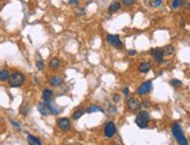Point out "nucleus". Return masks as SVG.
Segmentation results:
<instances>
[{
  "mask_svg": "<svg viewBox=\"0 0 190 145\" xmlns=\"http://www.w3.org/2000/svg\"><path fill=\"white\" fill-rule=\"evenodd\" d=\"M26 82V76L21 71H14L12 73L7 80V83L11 88H20Z\"/></svg>",
  "mask_w": 190,
  "mask_h": 145,
  "instance_id": "f257e3e1",
  "label": "nucleus"
},
{
  "mask_svg": "<svg viewBox=\"0 0 190 145\" xmlns=\"http://www.w3.org/2000/svg\"><path fill=\"white\" fill-rule=\"evenodd\" d=\"M172 133H173L174 138L176 139L177 144H180V145L189 144L188 139H187L185 136H184V132H183V130H182V128H181V125H180V123L175 122L172 124Z\"/></svg>",
  "mask_w": 190,
  "mask_h": 145,
  "instance_id": "f03ea898",
  "label": "nucleus"
},
{
  "mask_svg": "<svg viewBox=\"0 0 190 145\" xmlns=\"http://www.w3.org/2000/svg\"><path fill=\"white\" fill-rule=\"evenodd\" d=\"M151 122V115L147 110H140L135 116V124L140 129H147Z\"/></svg>",
  "mask_w": 190,
  "mask_h": 145,
  "instance_id": "7ed1b4c3",
  "label": "nucleus"
},
{
  "mask_svg": "<svg viewBox=\"0 0 190 145\" xmlns=\"http://www.w3.org/2000/svg\"><path fill=\"white\" fill-rule=\"evenodd\" d=\"M115 133H117V125H115V123L113 121H107L104 124V126H103V135H104V137L111 139V138H113L115 136Z\"/></svg>",
  "mask_w": 190,
  "mask_h": 145,
  "instance_id": "20e7f679",
  "label": "nucleus"
},
{
  "mask_svg": "<svg viewBox=\"0 0 190 145\" xmlns=\"http://www.w3.org/2000/svg\"><path fill=\"white\" fill-rule=\"evenodd\" d=\"M106 42L110 45V46L114 47L117 49H122L124 47V43L120 40V36L118 34H108L106 36Z\"/></svg>",
  "mask_w": 190,
  "mask_h": 145,
  "instance_id": "39448f33",
  "label": "nucleus"
},
{
  "mask_svg": "<svg viewBox=\"0 0 190 145\" xmlns=\"http://www.w3.org/2000/svg\"><path fill=\"white\" fill-rule=\"evenodd\" d=\"M153 89V83L151 80H148V81H146L144 83H141L139 87H138L137 89V95L138 96H146V95H148L149 92L152 91Z\"/></svg>",
  "mask_w": 190,
  "mask_h": 145,
  "instance_id": "423d86ee",
  "label": "nucleus"
},
{
  "mask_svg": "<svg viewBox=\"0 0 190 145\" xmlns=\"http://www.w3.org/2000/svg\"><path fill=\"white\" fill-rule=\"evenodd\" d=\"M141 105H142L141 102L137 97H128L127 98L126 107H127V109H128L129 111H138V110H140Z\"/></svg>",
  "mask_w": 190,
  "mask_h": 145,
  "instance_id": "0eeeda50",
  "label": "nucleus"
},
{
  "mask_svg": "<svg viewBox=\"0 0 190 145\" xmlns=\"http://www.w3.org/2000/svg\"><path fill=\"white\" fill-rule=\"evenodd\" d=\"M57 128L63 131V132H68L71 129V122L68 117H61L57 119Z\"/></svg>",
  "mask_w": 190,
  "mask_h": 145,
  "instance_id": "6e6552de",
  "label": "nucleus"
},
{
  "mask_svg": "<svg viewBox=\"0 0 190 145\" xmlns=\"http://www.w3.org/2000/svg\"><path fill=\"white\" fill-rule=\"evenodd\" d=\"M149 53H151L152 57L155 60L156 63H159V64L163 63V61H165V55H163V52H162V48H153V49H151Z\"/></svg>",
  "mask_w": 190,
  "mask_h": 145,
  "instance_id": "1a4fd4ad",
  "label": "nucleus"
},
{
  "mask_svg": "<svg viewBox=\"0 0 190 145\" xmlns=\"http://www.w3.org/2000/svg\"><path fill=\"white\" fill-rule=\"evenodd\" d=\"M153 67V63L152 61H148V60H146V61H142L140 64H139V67H138V70L141 73V74H147Z\"/></svg>",
  "mask_w": 190,
  "mask_h": 145,
  "instance_id": "9d476101",
  "label": "nucleus"
},
{
  "mask_svg": "<svg viewBox=\"0 0 190 145\" xmlns=\"http://www.w3.org/2000/svg\"><path fill=\"white\" fill-rule=\"evenodd\" d=\"M48 83H49L50 87H53V88L60 87L63 83V77L60 76V75H54V76H52L48 80Z\"/></svg>",
  "mask_w": 190,
  "mask_h": 145,
  "instance_id": "9b49d317",
  "label": "nucleus"
},
{
  "mask_svg": "<svg viewBox=\"0 0 190 145\" xmlns=\"http://www.w3.org/2000/svg\"><path fill=\"white\" fill-rule=\"evenodd\" d=\"M36 108H38V111L42 115V116H49V115H52L50 114V109H49V107L43 101L40 102V103H38Z\"/></svg>",
  "mask_w": 190,
  "mask_h": 145,
  "instance_id": "f8f14e48",
  "label": "nucleus"
},
{
  "mask_svg": "<svg viewBox=\"0 0 190 145\" xmlns=\"http://www.w3.org/2000/svg\"><path fill=\"white\" fill-rule=\"evenodd\" d=\"M62 66V61L60 57H52L49 61V69L50 70H58Z\"/></svg>",
  "mask_w": 190,
  "mask_h": 145,
  "instance_id": "ddd939ff",
  "label": "nucleus"
},
{
  "mask_svg": "<svg viewBox=\"0 0 190 145\" xmlns=\"http://www.w3.org/2000/svg\"><path fill=\"white\" fill-rule=\"evenodd\" d=\"M85 112H86V109H85V108H83V107L77 108L76 110L72 112V115H71V118H72L74 121H77V119H79Z\"/></svg>",
  "mask_w": 190,
  "mask_h": 145,
  "instance_id": "4468645a",
  "label": "nucleus"
},
{
  "mask_svg": "<svg viewBox=\"0 0 190 145\" xmlns=\"http://www.w3.org/2000/svg\"><path fill=\"white\" fill-rule=\"evenodd\" d=\"M86 112L88 114H93V112H105V110L98 104H91L86 108Z\"/></svg>",
  "mask_w": 190,
  "mask_h": 145,
  "instance_id": "2eb2a0df",
  "label": "nucleus"
},
{
  "mask_svg": "<svg viewBox=\"0 0 190 145\" xmlns=\"http://www.w3.org/2000/svg\"><path fill=\"white\" fill-rule=\"evenodd\" d=\"M45 103H46V102H45ZM46 104L49 107V109H50V114L52 115H58L60 112H61V108L57 107L53 101H52V102H47Z\"/></svg>",
  "mask_w": 190,
  "mask_h": 145,
  "instance_id": "dca6fc26",
  "label": "nucleus"
},
{
  "mask_svg": "<svg viewBox=\"0 0 190 145\" xmlns=\"http://www.w3.org/2000/svg\"><path fill=\"white\" fill-rule=\"evenodd\" d=\"M120 8H122L120 1L114 0L113 2H111V4H110V6H108V12H110V13H115V12H118Z\"/></svg>",
  "mask_w": 190,
  "mask_h": 145,
  "instance_id": "f3484780",
  "label": "nucleus"
},
{
  "mask_svg": "<svg viewBox=\"0 0 190 145\" xmlns=\"http://www.w3.org/2000/svg\"><path fill=\"white\" fill-rule=\"evenodd\" d=\"M54 97V90L50 88H45L42 90V98L45 99H53Z\"/></svg>",
  "mask_w": 190,
  "mask_h": 145,
  "instance_id": "a211bd4d",
  "label": "nucleus"
},
{
  "mask_svg": "<svg viewBox=\"0 0 190 145\" xmlns=\"http://www.w3.org/2000/svg\"><path fill=\"white\" fill-rule=\"evenodd\" d=\"M11 75V71L7 68L0 69V82H6Z\"/></svg>",
  "mask_w": 190,
  "mask_h": 145,
  "instance_id": "6ab92c4d",
  "label": "nucleus"
},
{
  "mask_svg": "<svg viewBox=\"0 0 190 145\" xmlns=\"http://www.w3.org/2000/svg\"><path fill=\"white\" fill-rule=\"evenodd\" d=\"M27 142L32 145H41L42 144V140L41 139H38V137H35V136H33V135H27Z\"/></svg>",
  "mask_w": 190,
  "mask_h": 145,
  "instance_id": "aec40b11",
  "label": "nucleus"
},
{
  "mask_svg": "<svg viewBox=\"0 0 190 145\" xmlns=\"http://www.w3.org/2000/svg\"><path fill=\"white\" fill-rule=\"evenodd\" d=\"M162 52H163L165 56H170V55H173L175 53V48L172 45H167V46H165L162 48Z\"/></svg>",
  "mask_w": 190,
  "mask_h": 145,
  "instance_id": "412c9836",
  "label": "nucleus"
},
{
  "mask_svg": "<svg viewBox=\"0 0 190 145\" xmlns=\"http://www.w3.org/2000/svg\"><path fill=\"white\" fill-rule=\"evenodd\" d=\"M31 111V105L28 103H22L21 107H20V114L22 116H27Z\"/></svg>",
  "mask_w": 190,
  "mask_h": 145,
  "instance_id": "4be33fe9",
  "label": "nucleus"
},
{
  "mask_svg": "<svg viewBox=\"0 0 190 145\" xmlns=\"http://www.w3.org/2000/svg\"><path fill=\"white\" fill-rule=\"evenodd\" d=\"M75 16H85V8H84V7H77L76 11H75Z\"/></svg>",
  "mask_w": 190,
  "mask_h": 145,
  "instance_id": "5701e85b",
  "label": "nucleus"
},
{
  "mask_svg": "<svg viewBox=\"0 0 190 145\" xmlns=\"http://www.w3.org/2000/svg\"><path fill=\"white\" fill-rule=\"evenodd\" d=\"M162 0H153L152 2H151V6H152L153 8H159L162 6Z\"/></svg>",
  "mask_w": 190,
  "mask_h": 145,
  "instance_id": "b1692460",
  "label": "nucleus"
},
{
  "mask_svg": "<svg viewBox=\"0 0 190 145\" xmlns=\"http://www.w3.org/2000/svg\"><path fill=\"white\" fill-rule=\"evenodd\" d=\"M170 84L175 87V88H177V87H182L183 83L180 81V80H176V78H173V80H170Z\"/></svg>",
  "mask_w": 190,
  "mask_h": 145,
  "instance_id": "393cba45",
  "label": "nucleus"
},
{
  "mask_svg": "<svg viewBox=\"0 0 190 145\" xmlns=\"http://www.w3.org/2000/svg\"><path fill=\"white\" fill-rule=\"evenodd\" d=\"M35 64H36V68L38 70H43L45 67H46V64H45V61L43 60H38V61L35 62Z\"/></svg>",
  "mask_w": 190,
  "mask_h": 145,
  "instance_id": "a878e982",
  "label": "nucleus"
},
{
  "mask_svg": "<svg viewBox=\"0 0 190 145\" xmlns=\"http://www.w3.org/2000/svg\"><path fill=\"white\" fill-rule=\"evenodd\" d=\"M135 1H137V0H122V5H124V6H127V7L133 6V5L135 4Z\"/></svg>",
  "mask_w": 190,
  "mask_h": 145,
  "instance_id": "bb28decb",
  "label": "nucleus"
},
{
  "mask_svg": "<svg viewBox=\"0 0 190 145\" xmlns=\"http://www.w3.org/2000/svg\"><path fill=\"white\" fill-rule=\"evenodd\" d=\"M181 7V1L180 0H173L172 1V8L173 9H178Z\"/></svg>",
  "mask_w": 190,
  "mask_h": 145,
  "instance_id": "cd10ccee",
  "label": "nucleus"
},
{
  "mask_svg": "<svg viewBox=\"0 0 190 145\" xmlns=\"http://www.w3.org/2000/svg\"><path fill=\"white\" fill-rule=\"evenodd\" d=\"M108 112L112 115L118 114V109H117L115 105H113V104H108Z\"/></svg>",
  "mask_w": 190,
  "mask_h": 145,
  "instance_id": "c85d7f7f",
  "label": "nucleus"
},
{
  "mask_svg": "<svg viewBox=\"0 0 190 145\" xmlns=\"http://www.w3.org/2000/svg\"><path fill=\"white\" fill-rule=\"evenodd\" d=\"M112 99H113L114 103H119V102L122 101V96H120L118 92H115V94H113V97H112Z\"/></svg>",
  "mask_w": 190,
  "mask_h": 145,
  "instance_id": "c756f323",
  "label": "nucleus"
},
{
  "mask_svg": "<svg viewBox=\"0 0 190 145\" xmlns=\"http://www.w3.org/2000/svg\"><path fill=\"white\" fill-rule=\"evenodd\" d=\"M122 94L125 95V97H129V94H131V91H129L128 87H124V88H122Z\"/></svg>",
  "mask_w": 190,
  "mask_h": 145,
  "instance_id": "7c9ffc66",
  "label": "nucleus"
},
{
  "mask_svg": "<svg viewBox=\"0 0 190 145\" xmlns=\"http://www.w3.org/2000/svg\"><path fill=\"white\" fill-rule=\"evenodd\" d=\"M9 122H11V124H12L14 128H16V129H20V128H21L20 123H18V122H15V121H13L12 118H9Z\"/></svg>",
  "mask_w": 190,
  "mask_h": 145,
  "instance_id": "2f4dec72",
  "label": "nucleus"
},
{
  "mask_svg": "<svg viewBox=\"0 0 190 145\" xmlns=\"http://www.w3.org/2000/svg\"><path fill=\"white\" fill-rule=\"evenodd\" d=\"M69 4H70L71 6H78L79 0H69Z\"/></svg>",
  "mask_w": 190,
  "mask_h": 145,
  "instance_id": "473e14b6",
  "label": "nucleus"
},
{
  "mask_svg": "<svg viewBox=\"0 0 190 145\" xmlns=\"http://www.w3.org/2000/svg\"><path fill=\"white\" fill-rule=\"evenodd\" d=\"M141 104H142V105H144L145 108H149V107H151V102H149L148 99H145V101L142 102V103H141Z\"/></svg>",
  "mask_w": 190,
  "mask_h": 145,
  "instance_id": "72a5a7b5",
  "label": "nucleus"
},
{
  "mask_svg": "<svg viewBox=\"0 0 190 145\" xmlns=\"http://www.w3.org/2000/svg\"><path fill=\"white\" fill-rule=\"evenodd\" d=\"M127 54H128L129 56H134V55H137L138 52L137 50H134V49H131V50H127Z\"/></svg>",
  "mask_w": 190,
  "mask_h": 145,
  "instance_id": "f704fd0d",
  "label": "nucleus"
},
{
  "mask_svg": "<svg viewBox=\"0 0 190 145\" xmlns=\"http://www.w3.org/2000/svg\"><path fill=\"white\" fill-rule=\"evenodd\" d=\"M181 1V7H187L188 6V0H180Z\"/></svg>",
  "mask_w": 190,
  "mask_h": 145,
  "instance_id": "c9c22d12",
  "label": "nucleus"
},
{
  "mask_svg": "<svg viewBox=\"0 0 190 145\" xmlns=\"http://www.w3.org/2000/svg\"><path fill=\"white\" fill-rule=\"evenodd\" d=\"M188 8H189V11H190V0H189V2H188Z\"/></svg>",
  "mask_w": 190,
  "mask_h": 145,
  "instance_id": "e433bc0d",
  "label": "nucleus"
},
{
  "mask_svg": "<svg viewBox=\"0 0 190 145\" xmlns=\"http://www.w3.org/2000/svg\"><path fill=\"white\" fill-rule=\"evenodd\" d=\"M88 1H93V0H88Z\"/></svg>",
  "mask_w": 190,
  "mask_h": 145,
  "instance_id": "4c0bfd02",
  "label": "nucleus"
},
{
  "mask_svg": "<svg viewBox=\"0 0 190 145\" xmlns=\"http://www.w3.org/2000/svg\"><path fill=\"white\" fill-rule=\"evenodd\" d=\"M117 1H122V0H117Z\"/></svg>",
  "mask_w": 190,
  "mask_h": 145,
  "instance_id": "58836bf2",
  "label": "nucleus"
}]
</instances>
